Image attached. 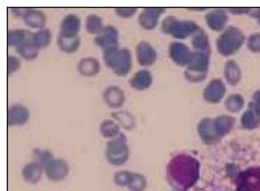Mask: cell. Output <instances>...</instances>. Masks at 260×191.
I'll list each match as a JSON object with an SVG mask.
<instances>
[{
  "label": "cell",
  "instance_id": "cell-35",
  "mask_svg": "<svg viewBox=\"0 0 260 191\" xmlns=\"http://www.w3.org/2000/svg\"><path fill=\"white\" fill-rule=\"evenodd\" d=\"M147 187V179L145 175L140 174V173H133L132 178H130L127 188L129 191H145Z\"/></svg>",
  "mask_w": 260,
  "mask_h": 191
},
{
  "label": "cell",
  "instance_id": "cell-14",
  "mask_svg": "<svg viewBox=\"0 0 260 191\" xmlns=\"http://www.w3.org/2000/svg\"><path fill=\"white\" fill-rule=\"evenodd\" d=\"M197 132L205 146H214L222 140L217 134L212 118H203L197 124Z\"/></svg>",
  "mask_w": 260,
  "mask_h": 191
},
{
  "label": "cell",
  "instance_id": "cell-40",
  "mask_svg": "<svg viewBox=\"0 0 260 191\" xmlns=\"http://www.w3.org/2000/svg\"><path fill=\"white\" fill-rule=\"evenodd\" d=\"M137 11L138 10H137L136 7H116L114 8L116 15L118 17H121V19H130V17H133L137 13Z\"/></svg>",
  "mask_w": 260,
  "mask_h": 191
},
{
  "label": "cell",
  "instance_id": "cell-36",
  "mask_svg": "<svg viewBox=\"0 0 260 191\" xmlns=\"http://www.w3.org/2000/svg\"><path fill=\"white\" fill-rule=\"evenodd\" d=\"M53 159H54V155H53V152H51V151L37 150V148L33 151V161H36V163L40 164L42 168H44V166Z\"/></svg>",
  "mask_w": 260,
  "mask_h": 191
},
{
  "label": "cell",
  "instance_id": "cell-45",
  "mask_svg": "<svg viewBox=\"0 0 260 191\" xmlns=\"http://www.w3.org/2000/svg\"><path fill=\"white\" fill-rule=\"evenodd\" d=\"M13 13H16V16H20L22 17V15H24V12H25V8H12Z\"/></svg>",
  "mask_w": 260,
  "mask_h": 191
},
{
  "label": "cell",
  "instance_id": "cell-34",
  "mask_svg": "<svg viewBox=\"0 0 260 191\" xmlns=\"http://www.w3.org/2000/svg\"><path fill=\"white\" fill-rule=\"evenodd\" d=\"M225 108L228 109L229 112L233 113V114H235V113H239L242 109L244 108L243 96L230 94L228 99L225 100Z\"/></svg>",
  "mask_w": 260,
  "mask_h": 191
},
{
  "label": "cell",
  "instance_id": "cell-18",
  "mask_svg": "<svg viewBox=\"0 0 260 191\" xmlns=\"http://www.w3.org/2000/svg\"><path fill=\"white\" fill-rule=\"evenodd\" d=\"M21 19L25 23V25L32 29H37V30L45 29L46 21H48L46 15L37 8H25V12H24Z\"/></svg>",
  "mask_w": 260,
  "mask_h": 191
},
{
  "label": "cell",
  "instance_id": "cell-7",
  "mask_svg": "<svg viewBox=\"0 0 260 191\" xmlns=\"http://www.w3.org/2000/svg\"><path fill=\"white\" fill-rule=\"evenodd\" d=\"M44 172L49 181L60 182L67 178V175L70 173V166L66 160L54 157L44 166Z\"/></svg>",
  "mask_w": 260,
  "mask_h": 191
},
{
  "label": "cell",
  "instance_id": "cell-17",
  "mask_svg": "<svg viewBox=\"0 0 260 191\" xmlns=\"http://www.w3.org/2000/svg\"><path fill=\"white\" fill-rule=\"evenodd\" d=\"M210 66V54H204V53H197L192 51L190 59L187 64V71L196 73H203L208 75Z\"/></svg>",
  "mask_w": 260,
  "mask_h": 191
},
{
  "label": "cell",
  "instance_id": "cell-16",
  "mask_svg": "<svg viewBox=\"0 0 260 191\" xmlns=\"http://www.w3.org/2000/svg\"><path fill=\"white\" fill-rule=\"evenodd\" d=\"M102 97H103V101L105 102V105L109 106L111 109L122 108L125 101H126L125 92L117 85H112V86H108V88H105Z\"/></svg>",
  "mask_w": 260,
  "mask_h": 191
},
{
  "label": "cell",
  "instance_id": "cell-5",
  "mask_svg": "<svg viewBox=\"0 0 260 191\" xmlns=\"http://www.w3.org/2000/svg\"><path fill=\"white\" fill-rule=\"evenodd\" d=\"M105 157L111 165L122 166L129 161L130 147L127 143V137L124 134L118 135L116 139L108 141L105 147Z\"/></svg>",
  "mask_w": 260,
  "mask_h": 191
},
{
  "label": "cell",
  "instance_id": "cell-10",
  "mask_svg": "<svg viewBox=\"0 0 260 191\" xmlns=\"http://www.w3.org/2000/svg\"><path fill=\"white\" fill-rule=\"evenodd\" d=\"M136 58L141 67H151L158 61V53L151 43L141 41L136 46Z\"/></svg>",
  "mask_w": 260,
  "mask_h": 191
},
{
  "label": "cell",
  "instance_id": "cell-26",
  "mask_svg": "<svg viewBox=\"0 0 260 191\" xmlns=\"http://www.w3.org/2000/svg\"><path fill=\"white\" fill-rule=\"evenodd\" d=\"M192 46L197 53H204V54H210L212 53V46H210V39L204 29H199L196 34L192 37Z\"/></svg>",
  "mask_w": 260,
  "mask_h": 191
},
{
  "label": "cell",
  "instance_id": "cell-32",
  "mask_svg": "<svg viewBox=\"0 0 260 191\" xmlns=\"http://www.w3.org/2000/svg\"><path fill=\"white\" fill-rule=\"evenodd\" d=\"M105 25L103 23V19L99 15H88L86 19V30L89 34H93L98 37L100 33L104 30Z\"/></svg>",
  "mask_w": 260,
  "mask_h": 191
},
{
  "label": "cell",
  "instance_id": "cell-31",
  "mask_svg": "<svg viewBox=\"0 0 260 191\" xmlns=\"http://www.w3.org/2000/svg\"><path fill=\"white\" fill-rule=\"evenodd\" d=\"M112 118L114 121L117 122L120 124L121 128H124V130L132 131L134 127H136V119L129 112L126 110H117V112L112 113Z\"/></svg>",
  "mask_w": 260,
  "mask_h": 191
},
{
  "label": "cell",
  "instance_id": "cell-25",
  "mask_svg": "<svg viewBox=\"0 0 260 191\" xmlns=\"http://www.w3.org/2000/svg\"><path fill=\"white\" fill-rule=\"evenodd\" d=\"M223 73H225V79L226 81H228L229 85H238L239 81L242 80L241 67H239V64L235 61H233V59H229L225 63V71H223Z\"/></svg>",
  "mask_w": 260,
  "mask_h": 191
},
{
  "label": "cell",
  "instance_id": "cell-13",
  "mask_svg": "<svg viewBox=\"0 0 260 191\" xmlns=\"http://www.w3.org/2000/svg\"><path fill=\"white\" fill-rule=\"evenodd\" d=\"M168 55H170L171 61L176 66H179V67H187L188 62L190 59V55H192V50L185 43H183V42L174 41L170 43Z\"/></svg>",
  "mask_w": 260,
  "mask_h": 191
},
{
  "label": "cell",
  "instance_id": "cell-41",
  "mask_svg": "<svg viewBox=\"0 0 260 191\" xmlns=\"http://www.w3.org/2000/svg\"><path fill=\"white\" fill-rule=\"evenodd\" d=\"M184 76L185 79L192 84H200L203 81H205L206 76L208 75H203V73H196V72H190V71H184Z\"/></svg>",
  "mask_w": 260,
  "mask_h": 191
},
{
  "label": "cell",
  "instance_id": "cell-30",
  "mask_svg": "<svg viewBox=\"0 0 260 191\" xmlns=\"http://www.w3.org/2000/svg\"><path fill=\"white\" fill-rule=\"evenodd\" d=\"M16 50L17 54L20 55V58L28 62H32L35 61V59H37L38 53H40V50H38L37 46H36L35 42H33V35L32 38L28 39L25 43H22V45L20 46V47H17Z\"/></svg>",
  "mask_w": 260,
  "mask_h": 191
},
{
  "label": "cell",
  "instance_id": "cell-24",
  "mask_svg": "<svg viewBox=\"0 0 260 191\" xmlns=\"http://www.w3.org/2000/svg\"><path fill=\"white\" fill-rule=\"evenodd\" d=\"M213 123H214V128H216L217 134L221 139H223L225 136H228L232 130L234 128L235 119L233 118L232 115H219L217 118L213 119Z\"/></svg>",
  "mask_w": 260,
  "mask_h": 191
},
{
  "label": "cell",
  "instance_id": "cell-6",
  "mask_svg": "<svg viewBox=\"0 0 260 191\" xmlns=\"http://www.w3.org/2000/svg\"><path fill=\"white\" fill-rule=\"evenodd\" d=\"M235 191H260V166L244 169L234 178Z\"/></svg>",
  "mask_w": 260,
  "mask_h": 191
},
{
  "label": "cell",
  "instance_id": "cell-1",
  "mask_svg": "<svg viewBox=\"0 0 260 191\" xmlns=\"http://www.w3.org/2000/svg\"><path fill=\"white\" fill-rule=\"evenodd\" d=\"M166 178L172 191H189L200 178V161L192 155L179 153L168 161Z\"/></svg>",
  "mask_w": 260,
  "mask_h": 191
},
{
  "label": "cell",
  "instance_id": "cell-2",
  "mask_svg": "<svg viewBox=\"0 0 260 191\" xmlns=\"http://www.w3.org/2000/svg\"><path fill=\"white\" fill-rule=\"evenodd\" d=\"M105 66L117 76H127L133 66V55L127 47H111L103 53Z\"/></svg>",
  "mask_w": 260,
  "mask_h": 191
},
{
  "label": "cell",
  "instance_id": "cell-44",
  "mask_svg": "<svg viewBox=\"0 0 260 191\" xmlns=\"http://www.w3.org/2000/svg\"><path fill=\"white\" fill-rule=\"evenodd\" d=\"M248 16H251V17H252V19L256 20L257 24H259V25H260V8H252Z\"/></svg>",
  "mask_w": 260,
  "mask_h": 191
},
{
  "label": "cell",
  "instance_id": "cell-3",
  "mask_svg": "<svg viewBox=\"0 0 260 191\" xmlns=\"http://www.w3.org/2000/svg\"><path fill=\"white\" fill-rule=\"evenodd\" d=\"M162 33L166 35H171L176 41H183L189 37H193L200 29L199 24L193 20H179L175 16H166L162 21Z\"/></svg>",
  "mask_w": 260,
  "mask_h": 191
},
{
  "label": "cell",
  "instance_id": "cell-33",
  "mask_svg": "<svg viewBox=\"0 0 260 191\" xmlns=\"http://www.w3.org/2000/svg\"><path fill=\"white\" fill-rule=\"evenodd\" d=\"M33 42H35L38 50L46 49L51 42V32L46 28L37 30L36 33H33Z\"/></svg>",
  "mask_w": 260,
  "mask_h": 191
},
{
  "label": "cell",
  "instance_id": "cell-23",
  "mask_svg": "<svg viewBox=\"0 0 260 191\" xmlns=\"http://www.w3.org/2000/svg\"><path fill=\"white\" fill-rule=\"evenodd\" d=\"M33 33L25 29H11L7 33V46L8 47H20L28 39L32 38Z\"/></svg>",
  "mask_w": 260,
  "mask_h": 191
},
{
  "label": "cell",
  "instance_id": "cell-19",
  "mask_svg": "<svg viewBox=\"0 0 260 191\" xmlns=\"http://www.w3.org/2000/svg\"><path fill=\"white\" fill-rule=\"evenodd\" d=\"M100 68H102V64L95 57L82 58L76 64V70L83 77H95L100 72Z\"/></svg>",
  "mask_w": 260,
  "mask_h": 191
},
{
  "label": "cell",
  "instance_id": "cell-11",
  "mask_svg": "<svg viewBox=\"0 0 260 191\" xmlns=\"http://www.w3.org/2000/svg\"><path fill=\"white\" fill-rule=\"evenodd\" d=\"M226 90L228 89L222 79H213L204 88L203 99L209 104H219L225 99Z\"/></svg>",
  "mask_w": 260,
  "mask_h": 191
},
{
  "label": "cell",
  "instance_id": "cell-29",
  "mask_svg": "<svg viewBox=\"0 0 260 191\" xmlns=\"http://www.w3.org/2000/svg\"><path fill=\"white\" fill-rule=\"evenodd\" d=\"M241 126L242 128L248 131L256 130L257 127H260V115L250 105H248L247 110L242 114Z\"/></svg>",
  "mask_w": 260,
  "mask_h": 191
},
{
  "label": "cell",
  "instance_id": "cell-8",
  "mask_svg": "<svg viewBox=\"0 0 260 191\" xmlns=\"http://www.w3.org/2000/svg\"><path fill=\"white\" fill-rule=\"evenodd\" d=\"M163 7H146L138 15V25L145 30H154L159 25L160 17L165 15Z\"/></svg>",
  "mask_w": 260,
  "mask_h": 191
},
{
  "label": "cell",
  "instance_id": "cell-43",
  "mask_svg": "<svg viewBox=\"0 0 260 191\" xmlns=\"http://www.w3.org/2000/svg\"><path fill=\"white\" fill-rule=\"evenodd\" d=\"M250 106L260 115V89L254 93V96H252V101L250 102Z\"/></svg>",
  "mask_w": 260,
  "mask_h": 191
},
{
  "label": "cell",
  "instance_id": "cell-28",
  "mask_svg": "<svg viewBox=\"0 0 260 191\" xmlns=\"http://www.w3.org/2000/svg\"><path fill=\"white\" fill-rule=\"evenodd\" d=\"M99 132L104 139H116L118 135H121V127L120 124L114 119H107V121H103L99 126Z\"/></svg>",
  "mask_w": 260,
  "mask_h": 191
},
{
  "label": "cell",
  "instance_id": "cell-27",
  "mask_svg": "<svg viewBox=\"0 0 260 191\" xmlns=\"http://www.w3.org/2000/svg\"><path fill=\"white\" fill-rule=\"evenodd\" d=\"M80 37H66V35L58 34L57 38V45L60 51H63L66 54H74L76 51L79 50L80 47Z\"/></svg>",
  "mask_w": 260,
  "mask_h": 191
},
{
  "label": "cell",
  "instance_id": "cell-42",
  "mask_svg": "<svg viewBox=\"0 0 260 191\" xmlns=\"http://www.w3.org/2000/svg\"><path fill=\"white\" fill-rule=\"evenodd\" d=\"M251 10H252V8H250V7H230L228 10V12L238 16V15H250Z\"/></svg>",
  "mask_w": 260,
  "mask_h": 191
},
{
  "label": "cell",
  "instance_id": "cell-37",
  "mask_svg": "<svg viewBox=\"0 0 260 191\" xmlns=\"http://www.w3.org/2000/svg\"><path fill=\"white\" fill-rule=\"evenodd\" d=\"M132 174H133V172H130V170H120V172H117L113 175L114 185L120 186V187H127Z\"/></svg>",
  "mask_w": 260,
  "mask_h": 191
},
{
  "label": "cell",
  "instance_id": "cell-4",
  "mask_svg": "<svg viewBox=\"0 0 260 191\" xmlns=\"http://www.w3.org/2000/svg\"><path fill=\"white\" fill-rule=\"evenodd\" d=\"M246 41H247V38L241 29L237 28V26L229 25L217 38V50L222 57H232L241 50Z\"/></svg>",
  "mask_w": 260,
  "mask_h": 191
},
{
  "label": "cell",
  "instance_id": "cell-22",
  "mask_svg": "<svg viewBox=\"0 0 260 191\" xmlns=\"http://www.w3.org/2000/svg\"><path fill=\"white\" fill-rule=\"evenodd\" d=\"M42 174H45L44 168L36 161L26 164L22 168V178L25 182H28L29 185H37L38 182L41 181Z\"/></svg>",
  "mask_w": 260,
  "mask_h": 191
},
{
  "label": "cell",
  "instance_id": "cell-38",
  "mask_svg": "<svg viewBox=\"0 0 260 191\" xmlns=\"http://www.w3.org/2000/svg\"><path fill=\"white\" fill-rule=\"evenodd\" d=\"M20 68H21L20 58L15 57V55H8V58H7V75H8V77L12 76L13 73H16Z\"/></svg>",
  "mask_w": 260,
  "mask_h": 191
},
{
  "label": "cell",
  "instance_id": "cell-21",
  "mask_svg": "<svg viewBox=\"0 0 260 191\" xmlns=\"http://www.w3.org/2000/svg\"><path fill=\"white\" fill-rule=\"evenodd\" d=\"M82 28V20L76 15H66L60 23L59 34L66 35V37H78Z\"/></svg>",
  "mask_w": 260,
  "mask_h": 191
},
{
  "label": "cell",
  "instance_id": "cell-20",
  "mask_svg": "<svg viewBox=\"0 0 260 191\" xmlns=\"http://www.w3.org/2000/svg\"><path fill=\"white\" fill-rule=\"evenodd\" d=\"M152 83H154V77L149 70L137 71L133 77H130L129 81L130 86L138 92H145V90L150 89L152 86Z\"/></svg>",
  "mask_w": 260,
  "mask_h": 191
},
{
  "label": "cell",
  "instance_id": "cell-9",
  "mask_svg": "<svg viewBox=\"0 0 260 191\" xmlns=\"http://www.w3.org/2000/svg\"><path fill=\"white\" fill-rule=\"evenodd\" d=\"M30 119V112L25 105L13 104L7 110V126L8 127H21Z\"/></svg>",
  "mask_w": 260,
  "mask_h": 191
},
{
  "label": "cell",
  "instance_id": "cell-15",
  "mask_svg": "<svg viewBox=\"0 0 260 191\" xmlns=\"http://www.w3.org/2000/svg\"><path fill=\"white\" fill-rule=\"evenodd\" d=\"M118 39H120L118 29L113 25H105L104 30L98 37H95V43L102 50H108L111 47L120 46L118 45Z\"/></svg>",
  "mask_w": 260,
  "mask_h": 191
},
{
  "label": "cell",
  "instance_id": "cell-39",
  "mask_svg": "<svg viewBox=\"0 0 260 191\" xmlns=\"http://www.w3.org/2000/svg\"><path fill=\"white\" fill-rule=\"evenodd\" d=\"M247 49L255 54H260V33H254L246 41Z\"/></svg>",
  "mask_w": 260,
  "mask_h": 191
},
{
  "label": "cell",
  "instance_id": "cell-12",
  "mask_svg": "<svg viewBox=\"0 0 260 191\" xmlns=\"http://www.w3.org/2000/svg\"><path fill=\"white\" fill-rule=\"evenodd\" d=\"M205 24L213 32H223L228 28L229 12L223 8H216L208 12L204 17Z\"/></svg>",
  "mask_w": 260,
  "mask_h": 191
}]
</instances>
